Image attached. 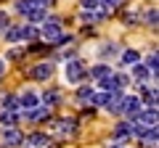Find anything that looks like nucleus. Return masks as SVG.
Wrapping results in <instances>:
<instances>
[{
    "label": "nucleus",
    "mask_w": 159,
    "mask_h": 148,
    "mask_svg": "<svg viewBox=\"0 0 159 148\" xmlns=\"http://www.w3.org/2000/svg\"><path fill=\"white\" fill-rule=\"evenodd\" d=\"M127 82H130V77L127 74H109V77H103V80H98V90L101 93H122V87H127Z\"/></svg>",
    "instance_id": "1"
},
{
    "label": "nucleus",
    "mask_w": 159,
    "mask_h": 148,
    "mask_svg": "<svg viewBox=\"0 0 159 148\" xmlns=\"http://www.w3.org/2000/svg\"><path fill=\"white\" fill-rule=\"evenodd\" d=\"M58 34H61V19H58V16H45V19H43V29H40V37H45L48 45H53Z\"/></svg>",
    "instance_id": "2"
},
{
    "label": "nucleus",
    "mask_w": 159,
    "mask_h": 148,
    "mask_svg": "<svg viewBox=\"0 0 159 148\" xmlns=\"http://www.w3.org/2000/svg\"><path fill=\"white\" fill-rule=\"evenodd\" d=\"M64 77H66V82H82L88 77V66L80 61V58H72V61H66Z\"/></svg>",
    "instance_id": "3"
},
{
    "label": "nucleus",
    "mask_w": 159,
    "mask_h": 148,
    "mask_svg": "<svg viewBox=\"0 0 159 148\" xmlns=\"http://www.w3.org/2000/svg\"><path fill=\"white\" fill-rule=\"evenodd\" d=\"M51 130H53V132H58V135H64V137H72V135H77L80 122H77V119H72V116L53 119V122H51Z\"/></svg>",
    "instance_id": "4"
},
{
    "label": "nucleus",
    "mask_w": 159,
    "mask_h": 148,
    "mask_svg": "<svg viewBox=\"0 0 159 148\" xmlns=\"http://www.w3.org/2000/svg\"><path fill=\"white\" fill-rule=\"evenodd\" d=\"M0 140L6 143V148H19L24 143V132L19 127H3L0 130Z\"/></svg>",
    "instance_id": "5"
},
{
    "label": "nucleus",
    "mask_w": 159,
    "mask_h": 148,
    "mask_svg": "<svg viewBox=\"0 0 159 148\" xmlns=\"http://www.w3.org/2000/svg\"><path fill=\"white\" fill-rule=\"evenodd\" d=\"M53 63L51 61H43V63H34L32 69H29V77H32V80H37V82H43V80H51L53 77Z\"/></svg>",
    "instance_id": "6"
},
{
    "label": "nucleus",
    "mask_w": 159,
    "mask_h": 148,
    "mask_svg": "<svg viewBox=\"0 0 159 148\" xmlns=\"http://www.w3.org/2000/svg\"><path fill=\"white\" fill-rule=\"evenodd\" d=\"M21 146H27V148H48V146H51V135H48V132H32V135H24Z\"/></svg>",
    "instance_id": "7"
},
{
    "label": "nucleus",
    "mask_w": 159,
    "mask_h": 148,
    "mask_svg": "<svg viewBox=\"0 0 159 148\" xmlns=\"http://www.w3.org/2000/svg\"><path fill=\"white\" fill-rule=\"evenodd\" d=\"M21 119H27V122H45V119H51V111H48L45 106H34V108L21 111Z\"/></svg>",
    "instance_id": "8"
},
{
    "label": "nucleus",
    "mask_w": 159,
    "mask_h": 148,
    "mask_svg": "<svg viewBox=\"0 0 159 148\" xmlns=\"http://www.w3.org/2000/svg\"><path fill=\"white\" fill-rule=\"evenodd\" d=\"M21 119V111H11V108H0V124L3 127H16Z\"/></svg>",
    "instance_id": "9"
},
{
    "label": "nucleus",
    "mask_w": 159,
    "mask_h": 148,
    "mask_svg": "<svg viewBox=\"0 0 159 148\" xmlns=\"http://www.w3.org/2000/svg\"><path fill=\"white\" fill-rule=\"evenodd\" d=\"M16 103H19V111H27V108H34V106H37V95H34L32 90H24L21 95L16 98Z\"/></svg>",
    "instance_id": "10"
},
{
    "label": "nucleus",
    "mask_w": 159,
    "mask_h": 148,
    "mask_svg": "<svg viewBox=\"0 0 159 148\" xmlns=\"http://www.w3.org/2000/svg\"><path fill=\"white\" fill-rule=\"evenodd\" d=\"M103 19H106V13L98 11V8H96V11H82V13H80V21H82V24H98V21H103Z\"/></svg>",
    "instance_id": "11"
},
{
    "label": "nucleus",
    "mask_w": 159,
    "mask_h": 148,
    "mask_svg": "<svg viewBox=\"0 0 159 148\" xmlns=\"http://www.w3.org/2000/svg\"><path fill=\"white\" fill-rule=\"evenodd\" d=\"M43 103H45L48 111H51V108H56L58 103H61V95L56 93V87H53V90H45V93H43Z\"/></svg>",
    "instance_id": "12"
},
{
    "label": "nucleus",
    "mask_w": 159,
    "mask_h": 148,
    "mask_svg": "<svg viewBox=\"0 0 159 148\" xmlns=\"http://www.w3.org/2000/svg\"><path fill=\"white\" fill-rule=\"evenodd\" d=\"M133 135V124L130 122H119L117 127H114V140H125V137Z\"/></svg>",
    "instance_id": "13"
},
{
    "label": "nucleus",
    "mask_w": 159,
    "mask_h": 148,
    "mask_svg": "<svg viewBox=\"0 0 159 148\" xmlns=\"http://www.w3.org/2000/svg\"><path fill=\"white\" fill-rule=\"evenodd\" d=\"M37 37H40V29H37V27H32V24H21V40L34 42Z\"/></svg>",
    "instance_id": "14"
},
{
    "label": "nucleus",
    "mask_w": 159,
    "mask_h": 148,
    "mask_svg": "<svg viewBox=\"0 0 159 148\" xmlns=\"http://www.w3.org/2000/svg\"><path fill=\"white\" fill-rule=\"evenodd\" d=\"M34 8H40V6H34V0H19L16 3V13H21V16H29ZM43 11H45V8H43Z\"/></svg>",
    "instance_id": "15"
},
{
    "label": "nucleus",
    "mask_w": 159,
    "mask_h": 148,
    "mask_svg": "<svg viewBox=\"0 0 159 148\" xmlns=\"http://www.w3.org/2000/svg\"><path fill=\"white\" fill-rule=\"evenodd\" d=\"M77 98H80L82 103H88V106H90V103H93V98H96V90H93L90 85H82V87L77 90Z\"/></svg>",
    "instance_id": "16"
},
{
    "label": "nucleus",
    "mask_w": 159,
    "mask_h": 148,
    "mask_svg": "<svg viewBox=\"0 0 159 148\" xmlns=\"http://www.w3.org/2000/svg\"><path fill=\"white\" fill-rule=\"evenodd\" d=\"M88 74H90V77H96V80H103V77H109V74H111V69H109L106 63H98V66H90V69H88Z\"/></svg>",
    "instance_id": "17"
},
{
    "label": "nucleus",
    "mask_w": 159,
    "mask_h": 148,
    "mask_svg": "<svg viewBox=\"0 0 159 148\" xmlns=\"http://www.w3.org/2000/svg\"><path fill=\"white\" fill-rule=\"evenodd\" d=\"M143 66L148 69V74H151L154 80H157V69H159V58H157V53H148L146 56V63H143Z\"/></svg>",
    "instance_id": "18"
},
{
    "label": "nucleus",
    "mask_w": 159,
    "mask_h": 148,
    "mask_svg": "<svg viewBox=\"0 0 159 148\" xmlns=\"http://www.w3.org/2000/svg\"><path fill=\"white\" fill-rule=\"evenodd\" d=\"M27 53H48V50H53L48 42H40V40H34V42H29L27 48H24Z\"/></svg>",
    "instance_id": "19"
},
{
    "label": "nucleus",
    "mask_w": 159,
    "mask_h": 148,
    "mask_svg": "<svg viewBox=\"0 0 159 148\" xmlns=\"http://www.w3.org/2000/svg\"><path fill=\"white\" fill-rule=\"evenodd\" d=\"M3 37H6L8 42H19L21 40V27H8L6 32H3Z\"/></svg>",
    "instance_id": "20"
},
{
    "label": "nucleus",
    "mask_w": 159,
    "mask_h": 148,
    "mask_svg": "<svg viewBox=\"0 0 159 148\" xmlns=\"http://www.w3.org/2000/svg\"><path fill=\"white\" fill-rule=\"evenodd\" d=\"M98 53H101L103 58H114V56L119 53V45H117V42H106V45H103V48H101Z\"/></svg>",
    "instance_id": "21"
},
{
    "label": "nucleus",
    "mask_w": 159,
    "mask_h": 148,
    "mask_svg": "<svg viewBox=\"0 0 159 148\" xmlns=\"http://www.w3.org/2000/svg\"><path fill=\"white\" fill-rule=\"evenodd\" d=\"M122 61H125V63H130V66H135V63L141 61V53L130 48V50H125V53H122Z\"/></svg>",
    "instance_id": "22"
},
{
    "label": "nucleus",
    "mask_w": 159,
    "mask_h": 148,
    "mask_svg": "<svg viewBox=\"0 0 159 148\" xmlns=\"http://www.w3.org/2000/svg\"><path fill=\"white\" fill-rule=\"evenodd\" d=\"M133 77H135V80H148V77H151V74H148V69L143 66V63H135V66H133Z\"/></svg>",
    "instance_id": "23"
},
{
    "label": "nucleus",
    "mask_w": 159,
    "mask_h": 148,
    "mask_svg": "<svg viewBox=\"0 0 159 148\" xmlns=\"http://www.w3.org/2000/svg\"><path fill=\"white\" fill-rule=\"evenodd\" d=\"M143 21H146L148 27H157V21H159V16H157V8H148V11L143 13Z\"/></svg>",
    "instance_id": "24"
},
{
    "label": "nucleus",
    "mask_w": 159,
    "mask_h": 148,
    "mask_svg": "<svg viewBox=\"0 0 159 148\" xmlns=\"http://www.w3.org/2000/svg\"><path fill=\"white\" fill-rule=\"evenodd\" d=\"M8 27H11V19H8L6 11H0V32H6Z\"/></svg>",
    "instance_id": "25"
},
{
    "label": "nucleus",
    "mask_w": 159,
    "mask_h": 148,
    "mask_svg": "<svg viewBox=\"0 0 159 148\" xmlns=\"http://www.w3.org/2000/svg\"><path fill=\"white\" fill-rule=\"evenodd\" d=\"M53 3H56V0H34V6L45 8V11H48V6H53Z\"/></svg>",
    "instance_id": "26"
},
{
    "label": "nucleus",
    "mask_w": 159,
    "mask_h": 148,
    "mask_svg": "<svg viewBox=\"0 0 159 148\" xmlns=\"http://www.w3.org/2000/svg\"><path fill=\"white\" fill-rule=\"evenodd\" d=\"M138 21V13H125V24H135Z\"/></svg>",
    "instance_id": "27"
},
{
    "label": "nucleus",
    "mask_w": 159,
    "mask_h": 148,
    "mask_svg": "<svg viewBox=\"0 0 159 148\" xmlns=\"http://www.w3.org/2000/svg\"><path fill=\"white\" fill-rule=\"evenodd\" d=\"M24 53H27V50H24V48H21V50H11V53H8V58H13V61H16V58H21Z\"/></svg>",
    "instance_id": "28"
},
{
    "label": "nucleus",
    "mask_w": 159,
    "mask_h": 148,
    "mask_svg": "<svg viewBox=\"0 0 159 148\" xmlns=\"http://www.w3.org/2000/svg\"><path fill=\"white\" fill-rule=\"evenodd\" d=\"M93 114H96V108H93V106H85V108H82V116H93Z\"/></svg>",
    "instance_id": "29"
},
{
    "label": "nucleus",
    "mask_w": 159,
    "mask_h": 148,
    "mask_svg": "<svg viewBox=\"0 0 159 148\" xmlns=\"http://www.w3.org/2000/svg\"><path fill=\"white\" fill-rule=\"evenodd\" d=\"M3 74H6V63L0 61V80H3Z\"/></svg>",
    "instance_id": "30"
},
{
    "label": "nucleus",
    "mask_w": 159,
    "mask_h": 148,
    "mask_svg": "<svg viewBox=\"0 0 159 148\" xmlns=\"http://www.w3.org/2000/svg\"><path fill=\"white\" fill-rule=\"evenodd\" d=\"M109 148H122V146H117V143H114V146H109Z\"/></svg>",
    "instance_id": "31"
}]
</instances>
